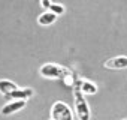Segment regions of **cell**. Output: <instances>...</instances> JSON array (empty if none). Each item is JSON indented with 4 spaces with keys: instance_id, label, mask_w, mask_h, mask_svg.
<instances>
[{
    "instance_id": "1",
    "label": "cell",
    "mask_w": 127,
    "mask_h": 120,
    "mask_svg": "<svg viewBox=\"0 0 127 120\" xmlns=\"http://www.w3.org/2000/svg\"><path fill=\"white\" fill-rule=\"evenodd\" d=\"M40 75L45 77V78H49V80H61L64 81L66 86H73V75L72 72L67 69V68H63L60 65H54V63H48V65H43L40 66L39 69Z\"/></svg>"
},
{
    "instance_id": "2",
    "label": "cell",
    "mask_w": 127,
    "mask_h": 120,
    "mask_svg": "<svg viewBox=\"0 0 127 120\" xmlns=\"http://www.w3.org/2000/svg\"><path fill=\"white\" fill-rule=\"evenodd\" d=\"M73 99H75V111L79 120H90V108L84 98V93L81 90V80H78L73 84Z\"/></svg>"
},
{
    "instance_id": "3",
    "label": "cell",
    "mask_w": 127,
    "mask_h": 120,
    "mask_svg": "<svg viewBox=\"0 0 127 120\" xmlns=\"http://www.w3.org/2000/svg\"><path fill=\"white\" fill-rule=\"evenodd\" d=\"M51 119L52 120H73V116L67 104L58 101L51 108Z\"/></svg>"
},
{
    "instance_id": "4",
    "label": "cell",
    "mask_w": 127,
    "mask_h": 120,
    "mask_svg": "<svg viewBox=\"0 0 127 120\" xmlns=\"http://www.w3.org/2000/svg\"><path fill=\"white\" fill-rule=\"evenodd\" d=\"M24 107H26V101H12V102L6 104L2 110H0V113H2L3 116H11L14 113L21 111Z\"/></svg>"
},
{
    "instance_id": "5",
    "label": "cell",
    "mask_w": 127,
    "mask_h": 120,
    "mask_svg": "<svg viewBox=\"0 0 127 120\" xmlns=\"http://www.w3.org/2000/svg\"><path fill=\"white\" fill-rule=\"evenodd\" d=\"M103 66L108 68V69H127V57L120 56V57L109 59V60L105 62Z\"/></svg>"
},
{
    "instance_id": "6",
    "label": "cell",
    "mask_w": 127,
    "mask_h": 120,
    "mask_svg": "<svg viewBox=\"0 0 127 120\" xmlns=\"http://www.w3.org/2000/svg\"><path fill=\"white\" fill-rule=\"evenodd\" d=\"M32 96H33V90L32 89H17L15 92H12L9 95V98L14 99V101H27Z\"/></svg>"
},
{
    "instance_id": "7",
    "label": "cell",
    "mask_w": 127,
    "mask_h": 120,
    "mask_svg": "<svg viewBox=\"0 0 127 120\" xmlns=\"http://www.w3.org/2000/svg\"><path fill=\"white\" fill-rule=\"evenodd\" d=\"M57 17H58V15H55L54 12H51V11H45L43 14L39 15L37 23H39L40 26H51V24H54V21L57 20Z\"/></svg>"
},
{
    "instance_id": "8",
    "label": "cell",
    "mask_w": 127,
    "mask_h": 120,
    "mask_svg": "<svg viewBox=\"0 0 127 120\" xmlns=\"http://www.w3.org/2000/svg\"><path fill=\"white\" fill-rule=\"evenodd\" d=\"M18 89V86L9 80H0V93L5 95V96H9L12 92H15Z\"/></svg>"
},
{
    "instance_id": "9",
    "label": "cell",
    "mask_w": 127,
    "mask_h": 120,
    "mask_svg": "<svg viewBox=\"0 0 127 120\" xmlns=\"http://www.w3.org/2000/svg\"><path fill=\"white\" fill-rule=\"evenodd\" d=\"M81 90L84 95H94V93H97V86L91 81L81 80Z\"/></svg>"
},
{
    "instance_id": "10",
    "label": "cell",
    "mask_w": 127,
    "mask_h": 120,
    "mask_svg": "<svg viewBox=\"0 0 127 120\" xmlns=\"http://www.w3.org/2000/svg\"><path fill=\"white\" fill-rule=\"evenodd\" d=\"M51 12H54L55 15H61V14H64V6L63 5H58V3H52L51 8H49Z\"/></svg>"
},
{
    "instance_id": "11",
    "label": "cell",
    "mask_w": 127,
    "mask_h": 120,
    "mask_svg": "<svg viewBox=\"0 0 127 120\" xmlns=\"http://www.w3.org/2000/svg\"><path fill=\"white\" fill-rule=\"evenodd\" d=\"M51 5H52V2H51V0H40V6H42L45 11H49Z\"/></svg>"
},
{
    "instance_id": "12",
    "label": "cell",
    "mask_w": 127,
    "mask_h": 120,
    "mask_svg": "<svg viewBox=\"0 0 127 120\" xmlns=\"http://www.w3.org/2000/svg\"><path fill=\"white\" fill-rule=\"evenodd\" d=\"M51 120H52V119H51Z\"/></svg>"
},
{
    "instance_id": "13",
    "label": "cell",
    "mask_w": 127,
    "mask_h": 120,
    "mask_svg": "<svg viewBox=\"0 0 127 120\" xmlns=\"http://www.w3.org/2000/svg\"><path fill=\"white\" fill-rule=\"evenodd\" d=\"M126 120H127V119H126Z\"/></svg>"
}]
</instances>
